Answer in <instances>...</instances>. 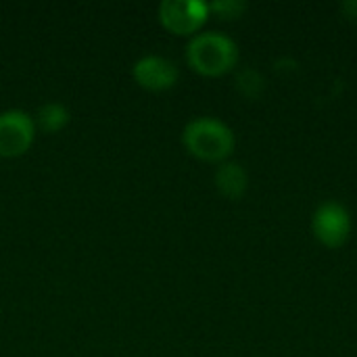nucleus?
<instances>
[{"label": "nucleus", "mask_w": 357, "mask_h": 357, "mask_svg": "<svg viewBox=\"0 0 357 357\" xmlns=\"http://www.w3.org/2000/svg\"><path fill=\"white\" fill-rule=\"evenodd\" d=\"M36 138V121L23 109L0 113V157H19L29 151Z\"/></svg>", "instance_id": "7ed1b4c3"}, {"label": "nucleus", "mask_w": 357, "mask_h": 357, "mask_svg": "<svg viewBox=\"0 0 357 357\" xmlns=\"http://www.w3.org/2000/svg\"><path fill=\"white\" fill-rule=\"evenodd\" d=\"M247 10V2L241 0H215L209 2V13H218L222 19H236Z\"/></svg>", "instance_id": "1a4fd4ad"}, {"label": "nucleus", "mask_w": 357, "mask_h": 357, "mask_svg": "<svg viewBox=\"0 0 357 357\" xmlns=\"http://www.w3.org/2000/svg\"><path fill=\"white\" fill-rule=\"evenodd\" d=\"M182 142L201 161H226L234 151V132L218 117H195L184 126Z\"/></svg>", "instance_id": "f03ea898"}, {"label": "nucleus", "mask_w": 357, "mask_h": 357, "mask_svg": "<svg viewBox=\"0 0 357 357\" xmlns=\"http://www.w3.org/2000/svg\"><path fill=\"white\" fill-rule=\"evenodd\" d=\"M341 10H343L349 19L357 21V0H347V2H343V4H341Z\"/></svg>", "instance_id": "9b49d317"}, {"label": "nucleus", "mask_w": 357, "mask_h": 357, "mask_svg": "<svg viewBox=\"0 0 357 357\" xmlns=\"http://www.w3.org/2000/svg\"><path fill=\"white\" fill-rule=\"evenodd\" d=\"M209 17V2L203 0H163L159 4V21L178 36L195 33Z\"/></svg>", "instance_id": "20e7f679"}, {"label": "nucleus", "mask_w": 357, "mask_h": 357, "mask_svg": "<svg viewBox=\"0 0 357 357\" xmlns=\"http://www.w3.org/2000/svg\"><path fill=\"white\" fill-rule=\"evenodd\" d=\"M186 61L201 75H224L236 65L238 46L222 31H201L190 38L186 46Z\"/></svg>", "instance_id": "f257e3e1"}, {"label": "nucleus", "mask_w": 357, "mask_h": 357, "mask_svg": "<svg viewBox=\"0 0 357 357\" xmlns=\"http://www.w3.org/2000/svg\"><path fill=\"white\" fill-rule=\"evenodd\" d=\"M69 117H71L69 115V109L63 102H44L38 109L33 121H36V128L54 134V132L63 130L69 123Z\"/></svg>", "instance_id": "6e6552de"}, {"label": "nucleus", "mask_w": 357, "mask_h": 357, "mask_svg": "<svg viewBox=\"0 0 357 357\" xmlns=\"http://www.w3.org/2000/svg\"><path fill=\"white\" fill-rule=\"evenodd\" d=\"M215 186L228 199H241L249 188V176L241 163L224 161L215 172Z\"/></svg>", "instance_id": "0eeeda50"}, {"label": "nucleus", "mask_w": 357, "mask_h": 357, "mask_svg": "<svg viewBox=\"0 0 357 357\" xmlns=\"http://www.w3.org/2000/svg\"><path fill=\"white\" fill-rule=\"evenodd\" d=\"M132 75L136 84L151 92L169 90L178 82V67L172 59L161 54H144L132 65Z\"/></svg>", "instance_id": "423d86ee"}, {"label": "nucleus", "mask_w": 357, "mask_h": 357, "mask_svg": "<svg viewBox=\"0 0 357 357\" xmlns=\"http://www.w3.org/2000/svg\"><path fill=\"white\" fill-rule=\"evenodd\" d=\"M312 230L324 247L337 249L345 245L351 234V215L345 205L337 201H324L314 211Z\"/></svg>", "instance_id": "39448f33"}, {"label": "nucleus", "mask_w": 357, "mask_h": 357, "mask_svg": "<svg viewBox=\"0 0 357 357\" xmlns=\"http://www.w3.org/2000/svg\"><path fill=\"white\" fill-rule=\"evenodd\" d=\"M238 88L243 90V94L255 96V94H259V90L264 88V77L255 71V73H253V79H249V69H247V71L238 73Z\"/></svg>", "instance_id": "9d476101"}]
</instances>
